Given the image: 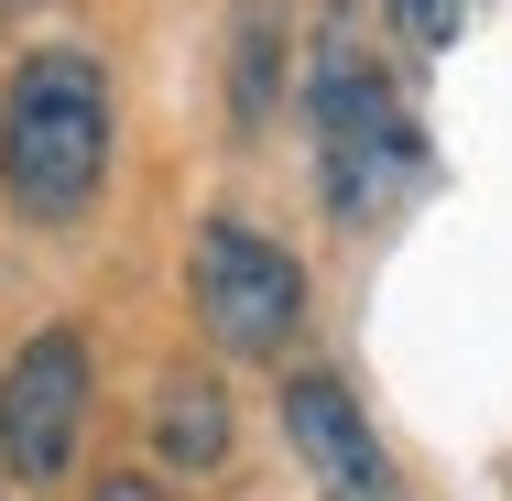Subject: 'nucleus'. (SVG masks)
Listing matches in <instances>:
<instances>
[{"label":"nucleus","instance_id":"f257e3e1","mask_svg":"<svg viewBox=\"0 0 512 501\" xmlns=\"http://www.w3.org/2000/svg\"><path fill=\"white\" fill-rule=\"evenodd\" d=\"M306 142H316V197L338 229H371L382 207H404L425 186V131H414L393 66L371 55V33L349 11L316 22V66H306Z\"/></svg>","mask_w":512,"mask_h":501},{"label":"nucleus","instance_id":"f03ea898","mask_svg":"<svg viewBox=\"0 0 512 501\" xmlns=\"http://www.w3.org/2000/svg\"><path fill=\"white\" fill-rule=\"evenodd\" d=\"M99 175H109V77H99V55H66V44L22 55L11 88H0V197H11V218L66 229V218H88Z\"/></svg>","mask_w":512,"mask_h":501},{"label":"nucleus","instance_id":"7ed1b4c3","mask_svg":"<svg viewBox=\"0 0 512 501\" xmlns=\"http://www.w3.org/2000/svg\"><path fill=\"white\" fill-rule=\"evenodd\" d=\"M186 284H197L207 338H218V349H240V360H273V349L306 327V262H295L284 240L240 229V218H207V229H197Z\"/></svg>","mask_w":512,"mask_h":501},{"label":"nucleus","instance_id":"20e7f679","mask_svg":"<svg viewBox=\"0 0 512 501\" xmlns=\"http://www.w3.org/2000/svg\"><path fill=\"white\" fill-rule=\"evenodd\" d=\"M77 425H88V338L77 327H44L0 371V469L22 491H55L66 458H77Z\"/></svg>","mask_w":512,"mask_h":501},{"label":"nucleus","instance_id":"39448f33","mask_svg":"<svg viewBox=\"0 0 512 501\" xmlns=\"http://www.w3.org/2000/svg\"><path fill=\"white\" fill-rule=\"evenodd\" d=\"M284 447H295V469L316 480V501H414L338 371H295L284 382Z\"/></svg>","mask_w":512,"mask_h":501},{"label":"nucleus","instance_id":"423d86ee","mask_svg":"<svg viewBox=\"0 0 512 501\" xmlns=\"http://www.w3.org/2000/svg\"><path fill=\"white\" fill-rule=\"evenodd\" d=\"M153 458L175 469V480H207L218 458H229V393L207 382V371H175L164 403H153Z\"/></svg>","mask_w":512,"mask_h":501},{"label":"nucleus","instance_id":"0eeeda50","mask_svg":"<svg viewBox=\"0 0 512 501\" xmlns=\"http://www.w3.org/2000/svg\"><path fill=\"white\" fill-rule=\"evenodd\" d=\"M273 33L284 11H240V120H273Z\"/></svg>","mask_w":512,"mask_h":501},{"label":"nucleus","instance_id":"6e6552de","mask_svg":"<svg viewBox=\"0 0 512 501\" xmlns=\"http://www.w3.org/2000/svg\"><path fill=\"white\" fill-rule=\"evenodd\" d=\"M458 22H469V0H393V33H404L414 55H447Z\"/></svg>","mask_w":512,"mask_h":501},{"label":"nucleus","instance_id":"1a4fd4ad","mask_svg":"<svg viewBox=\"0 0 512 501\" xmlns=\"http://www.w3.org/2000/svg\"><path fill=\"white\" fill-rule=\"evenodd\" d=\"M88 501H164V491H153L142 469H109V480H99V491H88Z\"/></svg>","mask_w":512,"mask_h":501},{"label":"nucleus","instance_id":"9d476101","mask_svg":"<svg viewBox=\"0 0 512 501\" xmlns=\"http://www.w3.org/2000/svg\"><path fill=\"white\" fill-rule=\"evenodd\" d=\"M11 11H22V0H0V22H11Z\"/></svg>","mask_w":512,"mask_h":501}]
</instances>
